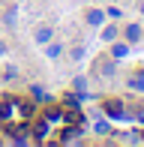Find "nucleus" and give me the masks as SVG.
<instances>
[{
  "instance_id": "obj_1",
  "label": "nucleus",
  "mask_w": 144,
  "mask_h": 147,
  "mask_svg": "<svg viewBox=\"0 0 144 147\" xmlns=\"http://www.w3.org/2000/svg\"><path fill=\"white\" fill-rule=\"evenodd\" d=\"M33 117V105L24 102V99H15V96H6L0 102V123H3L6 132H21L24 126L30 123Z\"/></svg>"
},
{
  "instance_id": "obj_2",
  "label": "nucleus",
  "mask_w": 144,
  "mask_h": 147,
  "mask_svg": "<svg viewBox=\"0 0 144 147\" xmlns=\"http://www.w3.org/2000/svg\"><path fill=\"white\" fill-rule=\"evenodd\" d=\"M105 114L111 120H129V108H126V105H117V102H108L105 105Z\"/></svg>"
},
{
  "instance_id": "obj_3",
  "label": "nucleus",
  "mask_w": 144,
  "mask_h": 147,
  "mask_svg": "<svg viewBox=\"0 0 144 147\" xmlns=\"http://www.w3.org/2000/svg\"><path fill=\"white\" fill-rule=\"evenodd\" d=\"M78 132H81V129H78V123H75V126H66V129H63V135H60V141H63V144L78 141Z\"/></svg>"
},
{
  "instance_id": "obj_4",
  "label": "nucleus",
  "mask_w": 144,
  "mask_h": 147,
  "mask_svg": "<svg viewBox=\"0 0 144 147\" xmlns=\"http://www.w3.org/2000/svg\"><path fill=\"white\" fill-rule=\"evenodd\" d=\"M51 36H54V33H51V27H39V30H36V42H42V45H48Z\"/></svg>"
},
{
  "instance_id": "obj_5",
  "label": "nucleus",
  "mask_w": 144,
  "mask_h": 147,
  "mask_svg": "<svg viewBox=\"0 0 144 147\" xmlns=\"http://www.w3.org/2000/svg\"><path fill=\"white\" fill-rule=\"evenodd\" d=\"M126 39H129V42H138V39H141V27H138V24H129V27H126Z\"/></svg>"
},
{
  "instance_id": "obj_6",
  "label": "nucleus",
  "mask_w": 144,
  "mask_h": 147,
  "mask_svg": "<svg viewBox=\"0 0 144 147\" xmlns=\"http://www.w3.org/2000/svg\"><path fill=\"white\" fill-rule=\"evenodd\" d=\"M87 21H90V24H102V21H105V12H99V9L87 12Z\"/></svg>"
},
{
  "instance_id": "obj_7",
  "label": "nucleus",
  "mask_w": 144,
  "mask_h": 147,
  "mask_svg": "<svg viewBox=\"0 0 144 147\" xmlns=\"http://www.w3.org/2000/svg\"><path fill=\"white\" fill-rule=\"evenodd\" d=\"M36 138H39V141H45V138H48V120H42V123L36 126Z\"/></svg>"
},
{
  "instance_id": "obj_8",
  "label": "nucleus",
  "mask_w": 144,
  "mask_h": 147,
  "mask_svg": "<svg viewBox=\"0 0 144 147\" xmlns=\"http://www.w3.org/2000/svg\"><path fill=\"white\" fill-rule=\"evenodd\" d=\"M96 72H102V75H111V72H114V66H111L108 60H102V63H96Z\"/></svg>"
},
{
  "instance_id": "obj_9",
  "label": "nucleus",
  "mask_w": 144,
  "mask_h": 147,
  "mask_svg": "<svg viewBox=\"0 0 144 147\" xmlns=\"http://www.w3.org/2000/svg\"><path fill=\"white\" fill-rule=\"evenodd\" d=\"M60 45H57V42H48V60H54V57H60Z\"/></svg>"
},
{
  "instance_id": "obj_10",
  "label": "nucleus",
  "mask_w": 144,
  "mask_h": 147,
  "mask_svg": "<svg viewBox=\"0 0 144 147\" xmlns=\"http://www.w3.org/2000/svg\"><path fill=\"white\" fill-rule=\"evenodd\" d=\"M114 36H117V27H105L102 30V39H105V42H114Z\"/></svg>"
},
{
  "instance_id": "obj_11",
  "label": "nucleus",
  "mask_w": 144,
  "mask_h": 147,
  "mask_svg": "<svg viewBox=\"0 0 144 147\" xmlns=\"http://www.w3.org/2000/svg\"><path fill=\"white\" fill-rule=\"evenodd\" d=\"M132 87H135V90H144V78H141V75L132 78Z\"/></svg>"
},
{
  "instance_id": "obj_12",
  "label": "nucleus",
  "mask_w": 144,
  "mask_h": 147,
  "mask_svg": "<svg viewBox=\"0 0 144 147\" xmlns=\"http://www.w3.org/2000/svg\"><path fill=\"white\" fill-rule=\"evenodd\" d=\"M111 54H114V57H123V54H126V45H114V51H111Z\"/></svg>"
},
{
  "instance_id": "obj_13",
  "label": "nucleus",
  "mask_w": 144,
  "mask_h": 147,
  "mask_svg": "<svg viewBox=\"0 0 144 147\" xmlns=\"http://www.w3.org/2000/svg\"><path fill=\"white\" fill-rule=\"evenodd\" d=\"M84 84H87L84 78H75V90H78V93H84Z\"/></svg>"
},
{
  "instance_id": "obj_14",
  "label": "nucleus",
  "mask_w": 144,
  "mask_h": 147,
  "mask_svg": "<svg viewBox=\"0 0 144 147\" xmlns=\"http://www.w3.org/2000/svg\"><path fill=\"white\" fill-rule=\"evenodd\" d=\"M0 54H3V42H0Z\"/></svg>"
},
{
  "instance_id": "obj_15",
  "label": "nucleus",
  "mask_w": 144,
  "mask_h": 147,
  "mask_svg": "<svg viewBox=\"0 0 144 147\" xmlns=\"http://www.w3.org/2000/svg\"><path fill=\"white\" fill-rule=\"evenodd\" d=\"M141 12H144V0H141Z\"/></svg>"
}]
</instances>
